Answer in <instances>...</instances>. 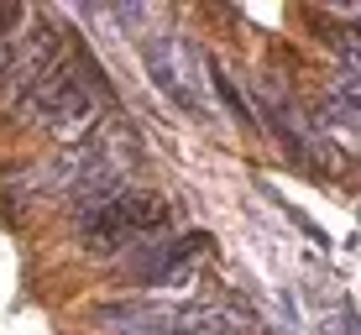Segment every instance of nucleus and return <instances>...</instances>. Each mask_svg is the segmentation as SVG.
Here are the masks:
<instances>
[{"label": "nucleus", "mask_w": 361, "mask_h": 335, "mask_svg": "<svg viewBox=\"0 0 361 335\" xmlns=\"http://www.w3.org/2000/svg\"><path fill=\"white\" fill-rule=\"evenodd\" d=\"M73 226H79V241L90 257H121L142 241H157L168 231V205L157 194H116L105 205L73 209Z\"/></svg>", "instance_id": "nucleus-1"}, {"label": "nucleus", "mask_w": 361, "mask_h": 335, "mask_svg": "<svg viewBox=\"0 0 361 335\" xmlns=\"http://www.w3.org/2000/svg\"><path fill=\"white\" fill-rule=\"evenodd\" d=\"M21 116H27L32 126H42L47 136H79L94 121V95L84 90V79H79L73 63H58L27 100H21Z\"/></svg>", "instance_id": "nucleus-2"}, {"label": "nucleus", "mask_w": 361, "mask_h": 335, "mask_svg": "<svg viewBox=\"0 0 361 335\" xmlns=\"http://www.w3.org/2000/svg\"><path fill=\"white\" fill-rule=\"evenodd\" d=\"M53 21H37L27 42H16V53L6 58V68H0V100H11V105H21L27 95L37 90V84L47 79L58 63H53Z\"/></svg>", "instance_id": "nucleus-3"}, {"label": "nucleus", "mask_w": 361, "mask_h": 335, "mask_svg": "<svg viewBox=\"0 0 361 335\" xmlns=\"http://www.w3.org/2000/svg\"><path fill=\"white\" fill-rule=\"evenodd\" d=\"M183 58H189V42H178V37H147L142 42V63H147V73H152V84L163 95H173L189 116H204L199 84H194V73L183 68Z\"/></svg>", "instance_id": "nucleus-4"}, {"label": "nucleus", "mask_w": 361, "mask_h": 335, "mask_svg": "<svg viewBox=\"0 0 361 335\" xmlns=\"http://www.w3.org/2000/svg\"><path fill=\"white\" fill-rule=\"evenodd\" d=\"M209 68V79H215V95H220V105H231V116H235V126H252V110H246V100H241V90L226 79V68L220 63H204Z\"/></svg>", "instance_id": "nucleus-5"}, {"label": "nucleus", "mask_w": 361, "mask_h": 335, "mask_svg": "<svg viewBox=\"0 0 361 335\" xmlns=\"http://www.w3.org/2000/svg\"><path fill=\"white\" fill-rule=\"evenodd\" d=\"M21 21H27V11L16 6V0H0V68H6V58L16 53V32Z\"/></svg>", "instance_id": "nucleus-6"}, {"label": "nucleus", "mask_w": 361, "mask_h": 335, "mask_svg": "<svg viewBox=\"0 0 361 335\" xmlns=\"http://www.w3.org/2000/svg\"><path fill=\"white\" fill-rule=\"evenodd\" d=\"M341 100H351V105L361 110V79H351V73H345V79H341Z\"/></svg>", "instance_id": "nucleus-7"}]
</instances>
